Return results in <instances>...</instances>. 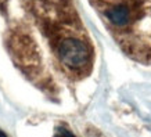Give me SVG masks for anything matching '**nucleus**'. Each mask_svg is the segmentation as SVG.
I'll use <instances>...</instances> for the list:
<instances>
[{
    "label": "nucleus",
    "mask_w": 151,
    "mask_h": 137,
    "mask_svg": "<svg viewBox=\"0 0 151 137\" xmlns=\"http://www.w3.org/2000/svg\"><path fill=\"white\" fill-rule=\"evenodd\" d=\"M119 47L151 65V0H90Z\"/></svg>",
    "instance_id": "nucleus-1"
},
{
    "label": "nucleus",
    "mask_w": 151,
    "mask_h": 137,
    "mask_svg": "<svg viewBox=\"0 0 151 137\" xmlns=\"http://www.w3.org/2000/svg\"><path fill=\"white\" fill-rule=\"evenodd\" d=\"M40 27L49 39L60 71L69 80H82L89 76L94 62V50L78 14L72 13L53 22L40 24Z\"/></svg>",
    "instance_id": "nucleus-2"
},
{
    "label": "nucleus",
    "mask_w": 151,
    "mask_h": 137,
    "mask_svg": "<svg viewBox=\"0 0 151 137\" xmlns=\"http://www.w3.org/2000/svg\"><path fill=\"white\" fill-rule=\"evenodd\" d=\"M28 10L36 17L39 24L55 21L69 13H73V4L71 0H24Z\"/></svg>",
    "instance_id": "nucleus-3"
},
{
    "label": "nucleus",
    "mask_w": 151,
    "mask_h": 137,
    "mask_svg": "<svg viewBox=\"0 0 151 137\" xmlns=\"http://www.w3.org/2000/svg\"><path fill=\"white\" fill-rule=\"evenodd\" d=\"M57 137H75L71 132H68L67 129L64 128H60L58 129V133H57Z\"/></svg>",
    "instance_id": "nucleus-4"
},
{
    "label": "nucleus",
    "mask_w": 151,
    "mask_h": 137,
    "mask_svg": "<svg viewBox=\"0 0 151 137\" xmlns=\"http://www.w3.org/2000/svg\"><path fill=\"white\" fill-rule=\"evenodd\" d=\"M0 137H7V136H6L4 133H3V132H1V130H0Z\"/></svg>",
    "instance_id": "nucleus-5"
}]
</instances>
